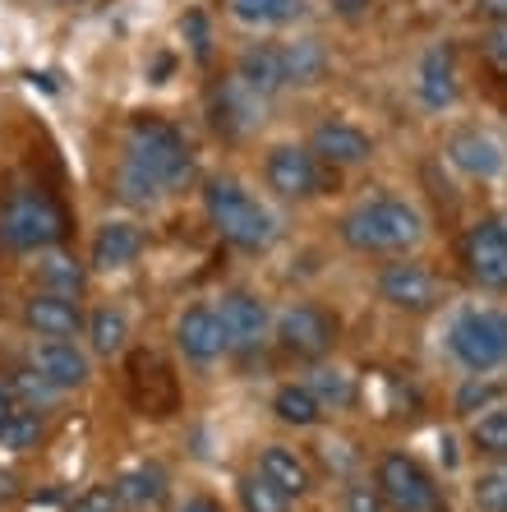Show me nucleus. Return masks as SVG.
Returning a JSON list of instances; mask_svg holds the SVG:
<instances>
[{
    "label": "nucleus",
    "instance_id": "nucleus-25",
    "mask_svg": "<svg viewBox=\"0 0 507 512\" xmlns=\"http://www.w3.org/2000/svg\"><path fill=\"white\" fill-rule=\"evenodd\" d=\"M226 10L249 28H286L295 19H305L309 0H226Z\"/></svg>",
    "mask_w": 507,
    "mask_h": 512
},
{
    "label": "nucleus",
    "instance_id": "nucleus-36",
    "mask_svg": "<svg viewBox=\"0 0 507 512\" xmlns=\"http://www.w3.org/2000/svg\"><path fill=\"white\" fill-rule=\"evenodd\" d=\"M503 402V383H484V374H471V383L457 393V411H484V406H494Z\"/></svg>",
    "mask_w": 507,
    "mask_h": 512
},
{
    "label": "nucleus",
    "instance_id": "nucleus-23",
    "mask_svg": "<svg viewBox=\"0 0 507 512\" xmlns=\"http://www.w3.org/2000/svg\"><path fill=\"white\" fill-rule=\"evenodd\" d=\"M282 74L286 84L295 88H314L328 74V51H323L319 37H295V42H282Z\"/></svg>",
    "mask_w": 507,
    "mask_h": 512
},
{
    "label": "nucleus",
    "instance_id": "nucleus-35",
    "mask_svg": "<svg viewBox=\"0 0 507 512\" xmlns=\"http://www.w3.org/2000/svg\"><path fill=\"white\" fill-rule=\"evenodd\" d=\"M309 388L319 393V402H323V411H342V406H351L355 402V383H351V374H342V370H319L314 379H309Z\"/></svg>",
    "mask_w": 507,
    "mask_h": 512
},
{
    "label": "nucleus",
    "instance_id": "nucleus-24",
    "mask_svg": "<svg viewBox=\"0 0 507 512\" xmlns=\"http://www.w3.org/2000/svg\"><path fill=\"white\" fill-rule=\"evenodd\" d=\"M166 489H171V480H166V471L157 462H139L130 466L125 476L116 480V494L125 508H162L166 503Z\"/></svg>",
    "mask_w": 507,
    "mask_h": 512
},
{
    "label": "nucleus",
    "instance_id": "nucleus-28",
    "mask_svg": "<svg viewBox=\"0 0 507 512\" xmlns=\"http://www.w3.org/2000/svg\"><path fill=\"white\" fill-rule=\"evenodd\" d=\"M471 448L480 457L507 462V402L484 406V416L471 420Z\"/></svg>",
    "mask_w": 507,
    "mask_h": 512
},
{
    "label": "nucleus",
    "instance_id": "nucleus-27",
    "mask_svg": "<svg viewBox=\"0 0 507 512\" xmlns=\"http://www.w3.org/2000/svg\"><path fill=\"white\" fill-rule=\"evenodd\" d=\"M272 411L291 429H314L323 420V402L309 383H282V388L272 393Z\"/></svg>",
    "mask_w": 507,
    "mask_h": 512
},
{
    "label": "nucleus",
    "instance_id": "nucleus-37",
    "mask_svg": "<svg viewBox=\"0 0 507 512\" xmlns=\"http://www.w3.org/2000/svg\"><path fill=\"white\" fill-rule=\"evenodd\" d=\"M342 508H346V512H392L388 499L378 494V485H369V480H346Z\"/></svg>",
    "mask_w": 507,
    "mask_h": 512
},
{
    "label": "nucleus",
    "instance_id": "nucleus-39",
    "mask_svg": "<svg viewBox=\"0 0 507 512\" xmlns=\"http://www.w3.org/2000/svg\"><path fill=\"white\" fill-rule=\"evenodd\" d=\"M180 33L189 37V47H194V56L208 60V51H213V33H208V19H203L199 10H189L185 19H180Z\"/></svg>",
    "mask_w": 507,
    "mask_h": 512
},
{
    "label": "nucleus",
    "instance_id": "nucleus-17",
    "mask_svg": "<svg viewBox=\"0 0 507 512\" xmlns=\"http://www.w3.org/2000/svg\"><path fill=\"white\" fill-rule=\"evenodd\" d=\"M263 102H268V97L249 93L236 74H231V79L213 93V125L222 134H231V139H240V134H249V130H259L263 125Z\"/></svg>",
    "mask_w": 507,
    "mask_h": 512
},
{
    "label": "nucleus",
    "instance_id": "nucleus-33",
    "mask_svg": "<svg viewBox=\"0 0 507 512\" xmlns=\"http://www.w3.org/2000/svg\"><path fill=\"white\" fill-rule=\"evenodd\" d=\"M116 194L125 203H134V208H148V203H157L162 199V185H157L148 171H139L134 162H120V171H116Z\"/></svg>",
    "mask_w": 507,
    "mask_h": 512
},
{
    "label": "nucleus",
    "instance_id": "nucleus-26",
    "mask_svg": "<svg viewBox=\"0 0 507 512\" xmlns=\"http://www.w3.org/2000/svg\"><path fill=\"white\" fill-rule=\"evenodd\" d=\"M37 282H42V291H51V296L79 300L83 291H88V268H83L74 254L47 250L42 254V263H37Z\"/></svg>",
    "mask_w": 507,
    "mask_h": 512
},
{
    "label": "nucleus",
    "instance_id": "nucleus-29",
    "mask_svg": "<svg viewBox=\"0 0 507 512\" xmlns=\"http://www.w3.org/2000/svg\"><path fill=\"white\" fill-rule=\"evenodd\" d=\"M42 434H47V425H42V411H33V406H14L10 416H5V425H0V453H33L37 443H42Z\"/></svg>",
    "mask_w": 507,
    "mask_h": 512
},
{
    "label": "nucleus",
    "instance_id": "nucleus-30",
    "mask_svg": "<svg viewBox=\"0 0 507 512\" xmlns=\"http://www.w3.org/2000/svg\"><path fill=\"white\" fill-rule=\"evenodd\" d=\"M88 342H93L97 356H120L130 346V319L120 310H93L88 319Z\"/></svg>",
    "mask_w": 507,
    "mask_h": 512
},
{
    "label": "nucleus",
    "instance_id": "nucleus-5",
    "mask_svg": "<svg viewBox=\"0 0 507 512\" xmlns=\"http://www.w3.org/2000/svg\"><path fill=\"white\" fill-rule=\"evenodd\" d=\"M448 351L466 374H489L507 365V314L503 310H466L448 328Z\"/></svg>",
    "mask_w": 507,
    "mask_h": 512
},
{
    "label": "nucleus",
    "instance_id": "nucleus-41",
    "mask_svg": "<svg viewBox=\"0 0 507 512\" xmlns=\"http://www.w3.org/2000/svg\"><path fill=\"white\" fill-rule=\"evenodd\" d=\"M180 512H226V508L213 499V494H194V499L180 503Z\"/></svg>",
    "mask_w": 507,
    "mask_h": 512
},
{
    "label": "nucleus",
    "instance_id": "nucleus-43",
    "mask_svg": "<svg viewBox=\"0 0 507 512\" xmlns=\"http://www.w3.org/2000/svg\"><path fill=\"white\" fill-rule=\"evenodd\" d=\"M480 14H489L494 24H503V19H507V0H480Z\"/></svg>",
    "mask_w": 507,
    "mask_h": 512
},
{
    "label": "nucleus",
    "instance_id": "nucleus-13",
    "mask_svg": "<svg viewBox=\"0 0 507 512\" xmlns=\"http://www.w3.org/2000/svg\"><path fill=\"white\" fill-rule=\"evenodd\" d=\"M28 365H33V370L56 388V393H74V388H83V383L93 379L88 351H79L70 337H37Z\"/></svg>",
    "mask_w": 507,
    "mask_h": 512
},
{
    "label": "nucleus",
    "instance_id": "nucleus-2",
    "mask_svg": "<svg viewBox=\"0 0 507 512\" xmlns=\"http://www.w3.org/2000/svg\"><path fill=\"white\" fill-rule=\"evenodd\" d=\"M203 208H208V222L217 227V236H222L226 245L245 250V254H259L277 240V217H272L236 176H213L208 180Z\"/></svg>",
    "mask_w": 507,
    "mask_h": 512
},
{
    "label": "nucleus",
    "instance_id": "nucleus-31",
    "mask_svg": "<svg viewBox=\"0 0 507 512\" xmlns=\"http://www.w3.org/2000/svg\"><path fill=\"white\" fill-rule=\"evenodd\" d=\"M236 494H240V508H245V512H291V499H286L282 489L272 485L263 471H249V476H240Z\"/></svg>",
    "mask_w": 507,
    "mask_h": 512
},
{
    "label": "nucleus",
    "instance_id": "nucleus-16",
    "mask_svg": "<svg viewBox=\"0 0 507 512\" xmlns=\"http://www.w3.org/2000/svg\"><path fill=\"white\" fill-rule=\"evenodd\" d=\"M217 319H222L231 346H240V351L259 346L263 337H268V328H272L268 305H263L259 296H249V291H226L222 305H217Z\"/></svg>",
    "mask_w": 507,
    "mask_h": 512
},
{
    "label": "nucleus",
    "instance_id": "nucleus-34",
    "mask_svg": "<svg viewBox=\"0 0 507 512\" xmlns=\"http://www.w3.org/2000/svg\"><path fill=\"white\" fill-rule=\"evenodd\" d=\"M5 388H10V397L14 402H24V406H33V411H42V406L56 397V388H51L42 374L28 365V370H10V379H5Z\"/></svg>",
    "mask_w": 507,
    "mask_h": 512
},
{
    "label": "nucleus",
    "instance_id": "nucleus-38",
    "mask_svg": "<svg viewBox=\"0 0 507 512\" xmlns=\"http://www.w3.org/2000/svg\"><path fill=\"white\" fill-rule=\"evenodd\" d=\"M125 503H120L116 485H88L83 494H74L70 512H120Z\"/></svg>",
    "mask_w": 507,
    "mask_h": 512
},
{
    "label": "nucleus",
    "instance_id": "nucleus-8",
    "mask_svg": "<svg viewBox=\"0 0 507 512\" xmlns=\"http://www.w3.org/2000/svg\"><path fill=\"white\" fill-rule=\"evenodd\" d=\"M272 337H277V346H282L286 356L323 360L332 346H337V314L323 310V305H314V300H300V305H291V310L277 314Z\"/></svg>",
    "mask_w": 507,
    "mask_h": 512
},
{
    "label": "nucleus",
    "instance_id": "nucleus-22",
    "mask_svg": "<svg viewBox=\"0 0 507 512\" xmlns=\"http://www.w3.org/2000/svg\"><path fill=\"white\" fill-rule=\"evenodd\" d=\"M236 79L259 97H272L286 88V74H282V51L268 47V42H254V47L240 51L236 60Z\"/></svg>",
    "mask_w": 507,
    "mask_h": 512
},
{
    "label": "nucleus",
    "instance_id": "nucleus-6",
    "mask_svg": "<svg viewBox=\"0 0 507 512\" xmlns=\"http://www.w3.org/2000/svg\"><path fill=\"white\" fill-rule=\"evenodd\" d=\"M374 485L388 499L392 512H443V494H438L434 476L425 462H415L411 453H383L374 466Z\"/></svg>",
    "mask_w": 507,
    "mask_h": 512
},
{
    "label": "nucleus",
    "instance_id": "nucleus-12",
    "mask_svg": "<svg viewBox=\"0 0 507 512\" xmlns=\"http://www.w3.org/2000/svg\"><path fill=\"white\" fill-rule=\"evenodd\" d=\"M309 153L319 157L323 167L346 171V167H360V162L374 157V139H369L355 120L332 116V120H323V125H314V134H309Z\"/></svg>",
    "mask_w": 507,
    "mask_h": 512
},
{
    "label": "nucleus",
    "instance_id": "nucleus-44",
    "mask_svg": "<svg viewBox=\"0 0 507 512\" xmlns=\"http://www.w3.org/2000/svg\"><path fill=\"white\" fill-rule=\"evenodd\" d=\"M10 411H14V397H10V388L0 383V425H5V416H10Z\"/></svg>",
    "mask_w": 507,
    "mask_h": 512
},
{
    "label": "nucleus",
    "instance_id": "nucleus-40",
    "mask_svg": "<svg viewBox=\"0 0 507 512\" xmlns=\"http://www.w3.org/2000/svg\"><path fill=\"white\" fill-rule=\"evenodd\" d=\"M480 42H484V60H489V65H494L498 74H507V19H503V24L489 28V33H484Z\"/></svg>",
    "mask_w": 507,
    "mask_h": 512
},
{
    "label": "nucleus",
    "instance_id": "nucleus-20",
    "mask_svg": "<svg viewBox=\"0 0 507 512\" xmlns=\"http://www.w3.org/2000/svg\"><path fill=\"white\" fill-rule=\"evenodd\" d=\"M415 93L429 111H448L457 102L461 84H457V60H452V47H434L420 60V79H415Z\"/></svg>",
    "mask_w": 507,
    "mask_h": 512
},
{
    "label": "nucleus",
    "instance_id": "nucleus-7",
    "mask_svg": "<svg viewBox=\"0 0 507 512\" xmlns=\"http://www.w3.org/2000/svg\"><path fill=\"white\" fill-rule=\"evenodd\" d=\"M461 268L484 291H507V213L480 217L457 245Z\"/></svg>",
    "mask_w": 507,
    "mask_h": 512
},
{
    "label": "nucleus",
    "instance_id": "nucleus-19",
    "mask_svg": "<svg viewBox=\"0 0 507 512\" xmlns=\"http://www.w3.org/2000/svg\"><path fill=\"white\" fill-rule=\"evenodd\" d=\"M24 323L37 337H74L83 328V310H79V300H70V296L37 291V296L24 300Z\"/></svg>",
    "mask_w": 507,
    "mask_h": 512
},
{
    "label": "nucleus",
    "instance_id": "nucleus-21",
    "mask_svg": "<svg viewBox=\"0 0 507 512\" xmlns=\"http://www.w3.org/2000/svg\"><path fill=\"white\" fill-rule=\"evenodd\" d=\"M259 471L282 489L286 499H305L309 489H314V471H309V462L295 453V448H286V443H268V448H263Z\"/></svg>",
    "mask_w": 507,
    "mask_h": 512
},
{
    "label": "nucleus",
    "instance_id": "nucleus-3",
    "mask_svg": "<svg viewBox=\"0 0 507 512\" xmlns=\"http://www.w3.org/2000/svg\"><path fill=\"white\" fill-rule=\"evenodd\" d=\"M125 162L148 171L166 194L194 180V148H189L185 134L162 116L130 120V130H125Z\"/></svg>",
    "mask_w": 507,
    "mask_h": 512
},
{
    "label": "nucleus",
    "instance_id": "nucleus-15",
    "mask_svg": "<svg viewBox=\"0 0 507 512\" xmlns=\"http://www.w3.org/2000/svg\"><path fill=\"white\" fill-rule=\"evenodd\" d=\"M448 162L471 180H494L507 171V148L489 130H457L448 139Z\"/></svg>",
    "mask_w": 507,
    "mask_h": 512
},
{
    "label": "nucleus",
    "instance_id": "nucleus-14",
    "mask_svg": "<svg viewBox=\"0 0 507 512\" xmlns=\"http://www.w3.org/2000/svg\"><path fill=\"white\" fill-rule=\"evenodd\" d=\"M176 346L185 351V360L194 365H213L231 351V337H226L222 319H217V305H189L176 319Z\"/></svg>",
    "mask_w": 507,
    "mask_h": 512
},
{
    "label": "nucleus",
    "instance_id": "nucleus-11",
    "mask_svg": "<svg viewBox=\"0 0 507 512\" xmlns=\"http://www.w3.org/2000/svg\"><path fill=\"white\" fill-rule=\"evenodd\" d=\"M125 388H130V402L139 416H171L180 406V383L176 374H171V365H166L162 356H153V351H134L130 356V374H125Z\"/></svg>",
    "mask_w": 507,
    "mask_h": 512
},
{
    "label": "nucleus",
    "instance_id": "nucleus-9",
    "mask_svg": "<svg viewBox=\"0 0 507 512\" xmlns=\"http://www.w3.org/2000/svg\"><path fill=\"white\" fill-rule=\"evenodd\" d=\"M378 296L401 314H429L443 305V282H438V273L429 263L401 254L397 263H388V268L378 273Z\"/></svg>",
    "mask_w": 507,
    "mask_h": 512
},
{
    "label": "nucleus",
    "instance_id": "nucleus-18",
    "mask_svg": "<svg viewBox=\"0 0 507 512\" xmlns=\"http://www.w3.org/2000/svg\"><path fill=\"white\" fill-rule=\"evenodd\" d=\"M148 250V236H143V227H134V222H102L93 236V268L97 273H120V268H130L139 254Z\"/></svg>",
    "mask_w": 507,
    "mask_h": 512
},
{
    "label": "nucleus",
    "instance_id": "nucleus-4",
    "mask_svg": "<svg viewBox=\"0 0 507 512\" xmlns=\"http://www.w3.org/2000/svg\"><path fill=\"white\" fill-rule=\"evenodd\" d=\"M70 236V213L47 190H14L0 203V245L10 254H47Z\"/></svg>",
    "mask_w": 507,
    "mask_h": 512
},
{
    "label": "nucleus",
    "instance_id": "nucleus-32",
    "mask_svg": "<svg viewBox=\"0 0 507 512\" xmlns=\"http://www.w3.org/2000/svg\"><path fill=\"white\" fill-rule=\"evenodd\" d=\"M471 503L475 512H507V462L489 466L471 480Z\"/></svg>",
    "mask_w": 507,
    "mask_h": 512
},
{
    "label": "nucleus",
    "instance_id": "nucleus-10",
    "mask_svg": "<svg viewBox=\"0 0 507 512\" xmlns=\"http://www.w3.org/2000/svg\"><path fill=\"white\" fill-rule=\"evenodd\" d=\"M263 180L277 199H314L323 194V180H328V167L319 157L300 148V143H277L268 157H263Z\"/></svg>",
    "mask_w": 507,
    "mask_h": 512
},
{
    "label": "nucleus",
    "instance_id": "nucleus-42",
    "mask_svg": "<svg viewBox=\"0 0 507 512\" xmlns=\"http://www.w3.org/2000/svg\"><path fill=\"white\" fill-rule=\"evenodd\" d=\"M332 10L342 14V19H360L369 10V0H332Z\"/></svg>",
    "mask_w": 507,
    "mask_h": 512
},
{
    "label": "nucleus",
    "instance_id": "nucleus-1",
    "mask_svg": "<svg viewBox=\"0 0 507 512\" xmlns=\"http://www.w3.org/2000/svg\"><path fill=\"white\" fill-rule=\"evenodd\" d=\"M337 231L355 254H406L425 236V217L397 194H374V199L355 203Z\"/></svg>",
    "mask_w": 507,
    "mask_h": 512
}]
</instances>
